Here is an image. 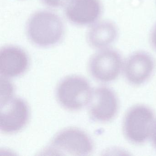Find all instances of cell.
Listing matches in <instances>:
<instances>
[{"instance_id":"4fadbf2b","label":"cell","mask_w":156,"mask_h":156,"mask_svg":"<svg viewBox=\"0 0 156 156\" xmlns=\"http://www.w3.org/2000/svg\"><path fill=\"white\" fill-rule=\"evenodd\" d=\"M150 41L153 48L156 50V23L151 34Z\"/></svg>"},{"instance_id":"7a4b0ae2","label":"cell","mask_w":156,"mask_h":156,"mask_svg":"<svg viewBox=\"0 0 156 156\" xmlns=\"http://www.w3.org/2000/svg\"><path fill=\"white\" fill-rule=\"evenodd\" d=\"M93 149V141L87 133L70 128L58 133L42 152L45 155L85 156Z\"/></svg>"},{"instance_id":"ba28073f","label":"cell","mask_w":156,"mask_h":156,"mask_svg":"<svg viewBox=\"0 0 156 156\" xmlns=\"http://www.w3.org/2000/svg\"><path fill=\"white\" fill-rule=\"evenodd\" d=\"M66 5V16L76 25L93 24L102 13V5L99 0H69Z\"/></svg>"},{"instance_id":"5b68a950","label":"cell","mask_w":156,"mask_h":156,"mask_svg":"<svg viewBox=\"0 0 156 156\" xmlns=\"http://www.w3.org/2000/svg\"><path fill=\"white\" fill-rule=\"evenodd\" d=\"M123 66L122 57L113 49H102L90 59L88 65L91 75L98 81L104 83L115 80Z\"/></svg>"},{"instance_id":"8fae6325","label":"cell","mask_w":156,"mask_h":156,"mask_svg":"<svg viewBox=\"0 0 156 156\" xmlns=\"http://www.w3.org/2000/svg\"><path fill=\"white\" fill-rule=\"evenodd\" d=\"M118 30L115 23L109 21H103L94 24L88 31L87 41L93 48L104 49L116 40Z\"/></svg>"},{"instance_id":"8992f818","label":"cell","mask_w":156,"mask_h":156,"mask_svg":"<svg viewBox=\"0 0 156 156\" xmlns=\"http://www.w3.org/2000/svg\"><path fill=\"white\" fill-rule=\"evenodd\" d=\"M28 105L21 98H11L1 104L0 128L4 133H13L23 128L28 122Z\"/></svg>"},{"instance_id":"9c48e42d","label":"cell","mask_w":156,"mask_h":156,"mask_svg":"<svg viewBox=\"0 0 156 156\" xmlns=\"http://www.w3.org/2000/svg\"><path fill=\"white\" fill-rule=\"evenodd\" d=\"M154 67L155 62L151 55L145 52H137L127 59L124 65V72L129 83L139 85L150 78Z\"/></svg>"},{"instance_id":"5bb4252c","label":"cell","mask_w":156,"mask_h":156,"mask_svg":"<svg viewBox=\"0 0 156 156\" xmlns=\"http://www.w3.org/2000/svg\"><path fill=\"white\" fill-rule=\"evenodd\" d=\"M151 135L152 142L154 147L156 148V122L155 124H154Z\"/></svg>"},{"instance_id":"277c9868","label":"cell","mask_w":156,"mask_h":156,"mask_svg":"<svg viewBox=\"0 0 156 156\" xmlns=\"http://www.w3.org/2000/svg\"><path fill=\"white\" fill-rule=\"evenodd\" d=\"M154 113L147 107L136 105L129 110L124 119V134L133 143H143L149 137L154 125Z\"/></svg>"},{"instance_id":"3957f363","label":"cell","mask_w":156,"mask_h":156,"mask_svg":"<svg viewBox=\"0 0 156 156\" xmlns=\"http://www.w3.org/2000/svg\"><path fill=\"white\" fill-rule=\"evenodd\" d=\"M92 92L89 83L85 79L73 76L60 82L56 89V97L65 108L77 110L88 105Z\"/></svg>"},{"instance_id":"30bf717a","label":"cell","mask_w":156,"mask_h":156,"mask_svg":"<svg viewBox=\"0 0 156 156\" xmlns=\"http://www.w3.org/2000/svg\"><path fill=\"white\" fill-rule=\"evenodd\" d=\"M28 55L17 46L9 45L0 51V73L3 77H13L25 73L29 66Z\"/></svg>"},{"instance_id":"6da1fadb","label":"cell","mask_w":156,"mask_h":156,"mask_svg":"<svg viewBox=\"0 0 156 156\" xmlns=\"http://www.w3.org/2000/svg\"><path fill=\"white\" fill-rule=\"evenodd\" d=\"M64 25L57 14L41 11L31 16L27 24V34L32 43L46 47L57 44L64 34Z\"/></svg>"},{"instance_id":"52a82bcc","label":"cell","mask_w":156,"mask_h":156,"mask_svg":"<svg viewBox=\"0 0 156 156\" xmlns=\"http://www.w3.org/2000/svg\"><path fill=\"white\" fill-rule=\"evenodd\" d=\"M88 105L90 116L100 122L110 121L115 116L118 110L117 98L113 91L105 87L93 90Z\"/></svg>"},{"instance_id":"7c38bea8","label":"cell","mask_w":156,"mask_h":156,"mask_svg":"<svg viewBox=\"0 0 156 156\" xmlns=\"http://www.w3.org/2000/svg\"><path fill=\"white\" fill-rule=\"evenodd\" d=\"M44 4L52 8H58L66 5L69 0H41Z\"/></svg>"}]
</instances>
